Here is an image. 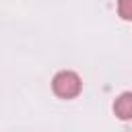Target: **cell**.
Segmentation results:
<instances>
[{
  "label": "cell",
  "instance_id": "obj_1",
  "mask_svg": "<svg viewBox=\"0 0 132 132\" xmlns=\"http://www.w3.org/2000/svg\"><path fill=\"white\" fill-rule=\"evenodd\" d=\"M52 89H54V93H56L58 97H62V99H72V97H76V95L80 93L82 80H80V76H78L76 72H72V70H60V72H56V76L52 78Z\"/></svg>",
  "mask_w": 132,
  "mask_h": 132
},
{
  "label": "cell",
  "instance_id": "obj_2",
  "mask_svg": "<svg viewBox=\"0 0 132 132\" xmlns=\"http://www.w3.org/2000/svg\"><path fill=\"white\" fill-rule=\"evenodd\" d=\"M113 113L120 120H132V93L126 91L113 101Z\"/></svg>",
  "mask_w": 132,
  "mask_h": 132
},
{
  "label": "cell",
  "instance_id": "obj_3",
  "mask_svg": "<svg viewBox=\"0 0 132 132\" xmlns=\"http://www.w3.org/2000/svg\"><path fill=\"white\" fill-rule=\"evenodd\" d=\"M118 14L124 21H132V0H118Z\"/></svg>",
  "mask_w": 132,
  "mask_h": 132
}]
</instances>
